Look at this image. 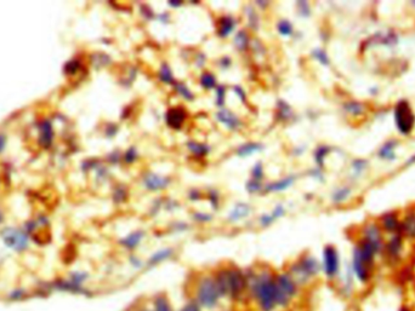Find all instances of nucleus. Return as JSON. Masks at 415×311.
Masks as SVG:
<instances>
[{"label":"nucleus","mask_w":415,"mask_h":311,"mask_svg":"<svg viewBox=\"0 0 415 311\" xmlns=\"http://www.w3.org/2000/svg\"><path fill=\"white\" fill-rule=\"evenodd\" d=\"M277 28H278V32L282 35H292L293 34V26L289 21H287V19L280 21L279 23L277 25Z\"/></svg>","instance_id":"obj_30"},{"label":"nucleus","mask_w":415,"mask_h":311,"mask_svg":"<svg viewBox=\"0 0 415 311\" xmlns=\"http://www.w3.org/2000/svg\"><path fill=\"white\" fill-rule=\"evenodd\" d=\"M401 248H402L401 237L400 236H395L394 238H391V241L388 242V246H387L388 254L396 257V255L400 254Z\"/></svg>","instance_id":"obj_25"},{"label":"nucleus","mask_w":415,"mask_h":311,"mask_svg":"<svg viewBox=\"0 0 415 311\" xmlns=\"http://www.w3.org/2000/svg\"><path fill=\"white\" fill-rule=\"evenodd\" d=\"M175 90H176V92L181 94V96L186 98L187 101H192L194 98V94L192 93V91L189 90V88L186 86L185 84L175 83Z\"/></svg>","instance_id":"obj_28"},{"label":"nucleus","mask_w":415,"mask_h":311,"mask_svg":"<svg viewBox=\"0 0 415 311\" xmlns=\"http://www.w3.org/2000/svg\"><path fill=\"white\" fill-rule=\"evenodd\" d=\"M236 26V21L231 17V16H224V17L219 18L217 21V34L221 38L227 37L231 34V32L234 29Z\"/></svg>","instance_id":"obj_15"},{"label":"nucleus","mask_w":415,"mask_h":311,"mask_svg":"<svg viewBox=\"0 0 415 311\" xmlns=\"http://www.w3.org/2000/svg\"><path fill=\"white\" fill-rule=\"evenodd\" d=\"M225 94H226V90L222 85H219L216 86V104L219 107H221L225 102Z\"/></svg>","instance_id":"obj_35"},{"label":"nucleus","mask_w":415,"mask_h":311,"mask_svg":"<svg viewBox=\"0 0 415 311\" xmlns=\"http://www.w3.org/2000/svg\"><path fill=\"white\" fill-rule=\"evenodd\" d=\"M172 252H174V251H172V248H164V250H161V251L156 252V253L153 254L152 257L148 259V265L153 267V265H157V264L162 263V261H164V260L168 259V258L171 257Z\"/></svg>","instance_id":"obj_18"},{"label":"nucleus","mask_w":415,"mask_h":311,"mask_svg":"<svg viewBox=\"0 0 415 311\" xmlns=\"http://www.w3.org/2000/svg\"><path fill=\"white\" fill-rule=\"evenodd\" d=\"M234 88V92H236L238 96H239V98H241V101L242 102H246V98H247V96H246V92H244V90L242 87H239V86H234L233 87Z\"/></svg>","instance_id":"obj_44"},{"label":"nucleus","mask_w":415,"mask_h":311,"mask_svg":"<svg viewBox=\"0 0 415 311\" xmlns=\"http://www.w3.org/2000/svg\"><path fill=\"white\" fill-rule=\"evenodd\" d=\"M199 83H201L202 87L205 88V90H211V88L216 87V78L210 71H205V73L201 75Z\"/></svg>","instance_id":"obj_20"},{"label":"nucleus","mask_w":415,"mask_h":311,"mask_svg":"<svg viewBox=\"0 0 415 311\" xmlns=\"http://www.w3.org/2000/svg\"><path fill=\"white\" fill-rule=\"evenodd\" d=\"M170 6H174V8H178V6L182 5V2H176V0H170L169 2Z\"/></svg>","instance_id":"obj_47"},{"label":"nucleus","mask_w":415,"mask_h":311,"mask_svg":"<svg viewBox=\"0 0 415 311\" xmlns=\"http://www.w3.org/2000/svg\"><path fill=\"white\" fill-rule=\"evenodd\" d=\"M363 240L367 241L368 244H370L372 246H373L378 252H380L381 247H382V238H381L380 230H379V228L377 227V225L370 224L365 228Z\"/></svg>","instance_id":"obj_13"},{"label":"nucleus","mask_w":415,"mask_h":311,"mask_svg":"<svg viewBox=\"0 0 415 311\" xmlns=\"http://www.w3.org/2000/svg\"><path fill=\"white\" fill-rule=\"evenodd\" d=\"M3 240L5 245L16 252H21L28 247V235L25 232L16 230V229H8L3 234Z\"/></svg>","instance_id":"obj_9"},{"label":"nucleus","mask_w":415,"mask_h":311,"mask_svg":"<svg viewBox=\"0 0 415 311\" xmlns=\"http://www.w3.org/2000/svg\"><path fill=\"white\" fill-rule=\"evenodd\" d=\"M152 311H174L171 304L165 296H157L153 300V310Z\"/></svg>","instance_id":"obj_19"},{"label":"nucleus","mask_w":415,"mask_h":311,"mask_svg":"<svg viewBox=\"0 0 415 311\" xmlns=\"http://www.w3.org/2000/svg\"><path fill=\"white\" fill-rule=\"evenodd\" d=\"M136 159H137V150H136V148L132 147V148H129L126 150L125 155H124V160H125V162H127V163H133Z\"/></svg>","instance_id":"obj_36"},{"label":"nucleus","mask_w":415,"mask_h":311,"mask_svg":"<svg viewBox=\"0 0 415 311\" xmlns=\"http://www.w3.org/2000/svg\"><path fill=\"white\" fill-rule=\"evenodd\" d=\"M247 189H248V192H249V193H256L261 189V185H260L259 182L254 181V179H253V181H250L247 184Z\"/></svg>","instance_id":"obj_39"},{"label":"nucleus","mask_w":415,"mask_h":311,"mask_svg":"<svg viewBox=\"0 0 415 311\" xmlns=\"http://www.w3.org/2000/svg\"><path fill=\"white\" fill-rule=\"evenodd\" d=\"M294 183V177L290 176V177H286V178L280 179L278 182H274V183H271V184L267 185L266 190L269 192H282V190H286L287 188H289L290 185H292Z\"/></svg>","instance_id":"obj_17"},{"label":"nucleus","mask_w":415,"mask_h":311,"mask_svg":"<svg viewBox=\"0 0 415 311\" xmlns=\"http://www.w3.org/2000/svg\"><path fill=\"white\" fill-rule=\"evenodd\" d=\"M273 222H274V218L271 214H264V216H261V218H260V223L263 227H269V225L272 224Z\"/></svg>","instance_id":"obj_40"},{"label":"nucleus","mask_w":415,"mask_h":311,"mask_svg":"<svg viewBox=\"0 0 415 311\" xmlns=\"http://www.w3.org/2000/svg\"><path fill=\"white\" fill-rule=\"evenodd\" d=\"M222 298L241 300L248 291V275L237 268H222L214 275Z\"/></svg>","instance_id":"obj_2"},{"label":"nucleus","mask_w":415,"mask_h":311,"mask_svg":"<svg viewBox=\"0 0 415 311\" xmlns=\"http://www.w3.org/2000/svg\"><path fill=\"white\" fill-rule=\"evenodd\" d=\"M313 56H315L317 60L321 62L322 64H329V58L326 56V54L323 50H315L313 51Z\"/></svg>","instance_id":"obj_37"},{"label":"nucleus","mask_w":415,"mask_h":311,"mask_svg":"<svg viewBox=\"0 0 415 311\" xmlns=\"http://www.w3.org/2000/svg\"><path fill=\"white\" fill-rule=\"evenodd\" d=\"M216 117L221 124H224V125L230 130H238L242 126V121L239 117L234 115V114L228 109L219 110Z\"/></svg>","instance_id":"obj_12"},{"label":"nucleus","mask_w":415,"mask_h":311,"mask_svg":"<svg viewBox=\"0 0 415 311\" xmlns=\"http://www.w3.org/2000/svg\"><path fill=\"white\" fill-rule=\"evenodd\" d=\"M319 269L321 268H319L318 261L313 257L306 255V257L301 258V259L293 264L289 275L299 286V284H303L313 279L319 273Z\"/></svg>","instance_id":"obj_5"},{"label":"nucleus","mask_w":415,"mask_h":311,"mask_svg":"<svg viewBox=\"0 0 415 311\" xmlns=\"http://www.w3.org/2000/svg\"><path fill=\"white\" fill-rule=\"evenodd\" d=\"M340 260L338 251L333 246H326L323 251V271L328 279H334L339 274Z\"/></svg>","instance_id":"obj_8"},{"label":"nucleus","mask_w":415,"mask_h":311,"mask_svg":"<svg viewBox=\"0 0 415 311\" xmlns=\"http://www.w3.org/2000/svg\"><path fill=\"white\" fill-rule=\"evenodd\" d=\"M179 311H202V307L195 302H189L187 304H185Z\"/></svg>","instance_id":"obj_38"},{"label":"nucleus","mask_w":415,"mask_h":311,"mask_svg":"<svg viewBox=\"0 0 415 311\" xmlns=\"http://www.w3.org/2000/svg\"><path fill=\"white\" fill-rule=\"evenodd\" d=\"M348 194H350V189L348 188H341V189H339V190L335 193L334 196H333V200H334L335 202H340V201H342V200H345L346 198H347Z\"/></svg>","instance_id":"obj_34"},{"label":"nucleus","mask_w":415,"mask_h":311,"mask_svg":"<svg viewBox=\"0 0 415 311\" xmlns=\"http://www.w3.org/2000/svg\"><path fill=\"white\" fill-rule=\"evenodd\" d=\"M220 64H221L222 68H227L228 65L231 64V60H230V58H228V57H225L224 60L220 61Z\"/></svg>","instance_id":"obj_46"},{"label":"nucleus","mask_w":415,"mask_h":311,"mask_svg":"<svg viewBox=\"0 0 415 311\" xmlns=\"http://www.w3.org/2000/svg\"><path fill=\"white\" fill-rule=\"evenodd\" d=\"M187 147H188V149L194 154V155H198V156H204L205 154L209 152L208 146H204V144H201L197 142H188Z\"/></svg>","instance_id":"obj_24"},{"label":"nucleus","mask_w":415,"mask_h":311,"mask_svg":"<svg viewBox=\"0 0 415 311\" xmlns=\"http://www.w3.org/2000/svg\"><path fill=\"white\" fill-rule=\"evenodd\" d=\"M143 236H145V232L142 230H136L132 232V234L126 235L124 238H122V240H120V245H122L123 247H125L126 250L130 251L135 250V248L141 244Z\"/></svg>","instance_id":"obj_14"},{"label":"nucleus","mask_w":415,"mask_h":311,"mask_svg":"<svg viewBox=\"0 0 415 311\" xmlns=\"http://www.w3.org/2000/svg\"><path fill=\"white\" fill-rule=\"evenodd\" d=\"M248 291L261 311H274L277 304L276 276L264 270L248 276Z\"/></svg>","instance_id":"obj_1"},{"label":"nucleus","mask_w":415,"mask_h":311,"mask_svg":"<svg viewBox=\"0 0 415 311\" xmlns=\"http://www.w3.org/2000/svg\"><path fill=\"white\" fill-rule=\"evenodd\" d=\"M326 153H328V149H326V148H319L318 150H317V153H316V160H317V162H318L321 166L323 165L322 160L324 159V156H325Z\"/></svg>","instance_id":"obj_41"},{"label":"nucleus","mask_w":415,"mask_h":311,"mask_svg":"<svg viewBox=\"0 0 415 311\" xmlns=\"http://www.w3.org/2000/svg\"><path fill=\"white\" fill-rule=\"evenodd\" d=\"M395 119H396L397 129L403 135H408L413 130L415 124V116L411 112L410 106L406 101H401L396 106L395 110Z\"/></svg>","instance_id":"obj_7"},{"label":"nucleus","mask_w":415,"mask_h":311,"mask_svg":"<svg viewBox=\"0 0 415 311\" xmlns=\"http://www.w3.org/2000/svg\"><path fill=\"white\" fill-rule=\"evenodd\" d=\"M159 78L163 83L165 84H174V77H172L171 69H170L168 63H163L159 70Z\"/></svg>","instance_id":"obj_22"},{"label":"nucleus","mask_w":415,"mask_h":311,"mask_svg":"<svg viewBox=\"0 0 415 311\" xmlns=\"http://www.w3.org/2000/svg\"><path fill=\"white\" fill-rule=\"evenodd\" d=\"M377 253L378 251L364 240H362L361 244L356 247L352 267H354L355 275L359 282L367 283L372 279L374 268V257Z\"/></svg>","instance_id":"obj_4"},{"label":"nucleus","mask_w":415,"mask_h":311,"mask_svg":"<svg viewBox=\"0 0 415 311\" xmlns=\"http://www.w3.org/2000/svg\"><path fill=\"white\" fill-rule=\"evenodd\" d=\"M382 225H384V228L386 229V230L395 231L398 228V221L395 216L388 214V216H386V217H384V219H382Z\"/></svg>","instance_id":"obj_29"},{"label":"nucleus","mask_w":415,"mask_h":311,"mask_svg":"<svg viewBox=\"0 0 415 311\" xmlns=\"http://www.w3.org/2000/svg\"><path fill=\"white\" fill-rule=\"evenodd\" d=\"M224 311H233V310H224Z\"/></svg>","instance_id":"obj_49"},{"label":"nucleus","mask_w":415,"mask_h":311,"mask_svg":"<svg viewBox=\"0 0 415 311\" xmlns=\"http://www.w3.org/2000/svg\"><path fill=\"white\" fill-rule=\"evenodd\" d=\"M277 304L278 307H287L297 296V283L289 274L283 273L276 276Z\"/></svg>","instance_id":"obj_6"},{"label":"nucleus","mask_w":415,"mask_h":311,"mask_svg":"<svg viewBox=\"0 0 415 311\" xmlns=\"http://www.w3.org/2000/svg\"><path fill=\"white\" fill-rule=\"evenodd\" d=\"M143 183L148 190H161V189H165L170 183V179L166 177H162L156 175V173H148L143 178Z\"/></svg>","instance_id":"obj_11"},{"label":"nucleus","mask_w":415,"mask_h":311,"mask_svg":"<svg viewBox=\"0 0 415 311\" xmlns=\"http://www.w3.org/2000/svg\"><path fill=\"white\" fill-rule=\"evenodd\" d=\"M248 41H249V37H248L246 31H239L237 33L236 38H234V45H236L241 51L246 50L248 46Z\"/></svg>","instance_id":"obj_23"},{"label":"nucleus","mask_w":415,"mask_h":311,"mask_svg":"<svg viewBox=\"0 0 415 311\" xmlns=\"http://www.w3.org/2000/svg\"><path fill=\"white\" fill-rule=\"evenodd\" d=\"M251 175H253V179H254V181L260 182L261 179H263L264 169H263V165H261V162H257L256 165L254 166L253 171H251Z\"/></svg>","instance_id":"obj_33"},{"label":"nucleus","mask_w":415,"mask_h":311,"mask_svg":"<svg viewBox=\"0 0 415 311\" xmlns=\"http://www.w3.org/2000/svg\"><path fill=\"white\" fill-rule=\"evenodd\" d=\"M402 228H403L404 234L408 235L409 237H415V216H409L404 221Z\"/></svg>","instance_id":"obj_26"},{"label":"nucleus","mask_w":415,"mask_h":311,"mask_svg":"<svg viewBox=\"0 0 415 311\" xmlns=\"http://www.w3.org/2000/svg\"><path fill=\"white\" fill-rule=\"evenodd\" d=\"M194 218L197 219L198 222H203V223H205V222H209L211 219L210 214H205V213H195Z\"/></svg>","instance_id":"obj_43"},{"label":"nucleus","mask_w":415,"mask_h":311,"mask_svg":"<svg viewBox=\"0 0 415 311\" xmlns=\"http://www.w3.org/2000/svg\"><path fill=\"white\" fill-rule=\"evenodd\" d=\"M209 199H210L211 204H212V207L216 208L217 205H219V201H217V193L215 190L211 192V194L209 195Z\"/></svg>","instance_id":"obj_45"},{"label":"nucleus","mask_w":415,"mask_h":311,"mask_svg":"<svg viewBox=\"0 0 415 311\" xmlns=\"http://www.w3.org/2000/svg\"><path fill=\"white\" fill-rule=\"evenodd\" d=\"M140 311H152V310H148V309H142V310H140Z\"/></svg>","instance_id":"obj_48"},{"label":"nucleus","mask_w":415,"mask_h":311,"mask_svg":"<svg viewBox=\"0 0 415 311\" xmlns=\"http://www.w3.org/2000/svg\"><path fill=\"white\" fill-rule=\"evenodd\" d=\"M187 112L184 107H172L165 114V121L168 126L174 130H180L185 124Z\"/></svg>","instance_id":"obj_10"},{"label":"nucleus","mask_w":415,"mask_h":311,"mask_svg":"<svg viewBox=\"0 0 415 311\" xmlns=\"http://www.w3.org/2000/svg\"><path fill=\"white\" fill-rule=\"evenodd\" d=\"M346 110H347L348 113L354 114V115H359V114H362L364 112V107L362 106L361 103L351 102V103L346 104Z\"/></svg>","instance_id":"obj_31"},{"label":"nucleus","mask_w":415,"mask_h":311,"mask_svg":"<svg viewBox=\"0 0 415 311\" xmlns=\"http://www.w3.org/2000/svg\"><path fill=\"white\" fill-rule=\"evenodd\" d=\"M26 296H27V293H26L25 290H22V288H16V290H14L9 294L8 298L10 300H12V302H17V300L24 299Z\"/></svg>","instance_id":"obj_32"},{"label":"nucleus","mask_w":415,"mask_h":311,"mask_svg":"<svg viewBox=\"0 0 415 311\" xmlns=\"http://www.w3.org/2000/svg\"><path fill=\"white\" fill-rule=\"evenodd\" d=\"M263 149V146L259 143H248V144H244V146H242L239 149L237 150L238 155L241 156H248V155H251V154H254L255 152H259V150Z\"/></svg>","instance_id":"obj_21"},{"label":"nucleus","mask_w":415,"mask_h":311,"mask_svg":"<svg viewBox=\"0 0 415 311\" xmlns=\"http://www.w3.org/2000/svg\"><path fill=\"white\" fill-rule=\"evenodd\" d=\"M395 146H396V143L392 142V140H390V142H387L386 144H385V146L381 148L380 153H379L380 154L381 158L382 159H394Z\"/></svg>","instance_id":"obj_27"},{"label":"nucleus","mask_w":415,"mask_h":311,"mask_svg":"<svg viewBox=\"0 0 415 311\" xmlns=\"http://www.w3.org/2000/svg\"><path fill=\"white\" fill-rule=\"evenodd\" d=\"M222 294L214 275H203L199 277L194 287V302L202 309L212 310L220 304Z\"/></svg>","instance_id":"obj_3"},{"label":"nucleus","mask_w":415,"mask_h":311,"mask_svg":"<svg viewBox=\"0 0 415 311\" xmlns=\"http://www.w3.org/2000/svg\"><path fill=\"white\" fill-rule=\"evenodd\" d=\"M250 213V206L247 204H238L234 206V208L232 209L230 213V221L231 222H238L241 219L246 218Z\"/></svg>","instance_id":"obj_16"},{"label":"nucleus","mask_w":415,"mask_h":311,"mask_svg":"<svg viewBox=\"0 0 415 311\" xmlns=\"http://www.w3.org/2000/svg\"><path fill=\"white\" fill-rule=\"evenodd\" d=\"M284 212H286V209H284V207L282 205H278L277 206L276 208L273 209V212H272V217L274 218V219H277V218H279V217H282V216L284 214Z\"/></svg>","instance_id":"obj_42"}]
</instances>
